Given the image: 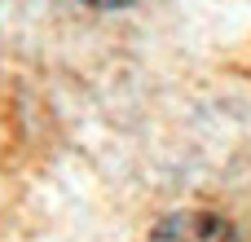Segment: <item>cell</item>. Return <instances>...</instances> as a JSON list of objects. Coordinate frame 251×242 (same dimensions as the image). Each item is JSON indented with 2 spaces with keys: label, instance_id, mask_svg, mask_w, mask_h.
<instances>
[{
  "label": "cell",
  "instance_id": "6da1fadb",
  "mask_svg": "<svg viewBox=\"0 0 251 242\" xmlns=\"http://www.w3.org/2000/svg\"><path fill=\"white\" fill-rule=\"evenodd\" d=\"M150 242H238V229L216 212H172L150 229Z\"/></svg>",
  "mask_w": 251,
  "mask_h": 242
},
{
  "label": "cell",
  "instance_id": "7a4b0ae2",
  "mask_svg": "<svg viewBox=\"0 0 251 242\" xmlns=\"http://www.w3.org/2000/svg\"><path fill=\"white\" fill-rule=\"evenodd\" d=\"M79 4H88V9H124L132 0H79Z\"/></svg>",
  "mask_w": 251,
  "mask_h": 242
}]
</instances>
